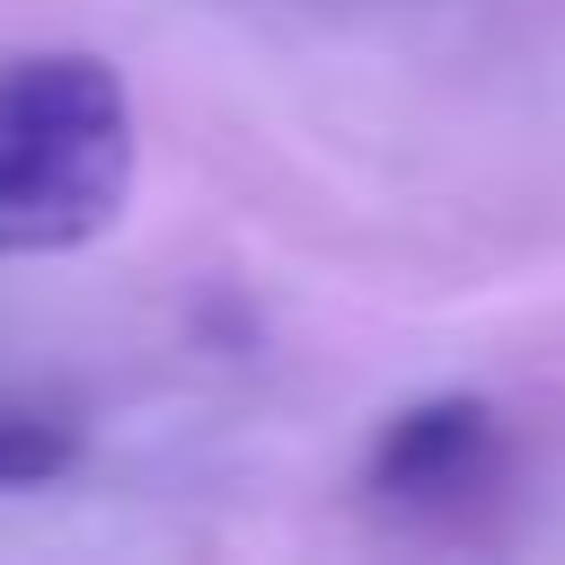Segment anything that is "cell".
I'll list each match as a JSON object with an SVG mask.
<instances>
[{"label":"cell","instance_id":"obj_1","mask_svg":"<svg viewBox=\"0 0 565 565\" xmlns=\"http://www.w3.org/2000/svg\"><path fill=\"white\" fill-rule=\"evenodd\" d=\"M132 97L97 53L0 62V256L97 238L132 194Z\"/></svg>","mask_w":565,"mask_h":565},{"label":"cell","instance_id":"obj_2","mask_svg":"<svg viewBox=\"0 0 565 565\" xmlns=\"http://www.w3.org/2000/svg\"><path fill=\"white\" fill-rule=\"evenodd\" d=\"M362 486L388 512H424V521H459L468 503H486L503 486V424L486 397H424L406 415L380 424Z\"/></svg>","mask_w":565,"mask_h":565},{"label":"cell","instance_id":"obj_3","mask_svg":"<svg viewBox=\"0 0 565 565\" xmlns=\"http://www.w3.org/2000/svg\"><path fill=\"white\" fill-rule=\"evenodd\" d=\"M71 459H79V433L62 415L0 406V494L9 486H53V477H71Z\"/></svg>","mask_w":565,"mask_h":565}]
</instances>
